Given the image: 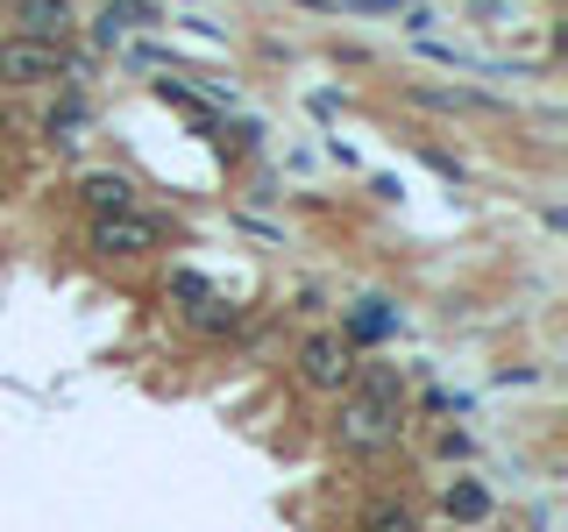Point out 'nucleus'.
Masks as SVG:
<instances>
[{
  "label": "nucleus",
  "instance_id": "f257e3e1",
  "mask_svg": "<svg viewBox=\"0 0 568 532\" xmlns=\"http://www.w3.org/2000/svg\"><path fill=\"white\" fill-rule=\"evenodd\" d=\"M398 390L405 383H398L390 362H377L363 383L348 390V398H342V440H348V448H384V440L398 433Z\"/></svg>",
  "mask_w": 568,
  "mask_h": 532
},
{
  "label": "nucleus",
  "instance_id": "f03ea898",
  "mask_svg": "<svg viewBox=\"0 0 568 532\" xmlns=\"http://www.w3.org/2000/svg\"><path fill=\"white\" fill-rule=\"evenodd\" d=\"M64 71V50L43 43V35H8L0 43V85H43Z\"/></svg>",
  "mask_w": 568,
  "mask_h": 532
},
{
  "label": "nucleus",
  "instance_id": "7ed1b4c3",
  "mask_svg": "<svg viewBox=\"0 0 568 532\" xmlns=\"http://www.w3.org/2000/svg\"><path fill=\"white\" fill-rule=\"evenodd\" d=\"M298 377H306L313 390H348L355 383V355L342 334H313L306 355H298Z\"/></svg>",
  "mask_w": 568,
  "mask_h": 532
},
{
  "label": "nucleus",
  "instance_id": "20e7f679",
  "mask_svg": "<svg viewBox=\"0 0 568 532\" xmlns=\"http://www.w3.org/2000/svg\"><path fill=\"white\" fill-rule=\"evenodd\" d=\"M93 248H106V256H142V248H156V221L100 213V221H93Z\"/></svg>",
  "mask_w": 568,
  "mask_h": 532
},
{
  "label": "nucleus",
  "instance_id": "39448f33",
  "mask_svg": "<svg viewBox=\"0 0 568 532\" xmlns=\"http://www.w3.org/2000/svg\"><path fill=\"white\" fill-rule=\"evenodd\" d=\"M79 192H85V206H93V213H129V200H135V185L121 171H93Z\"/></svg>",
  "mask_w": 568,
  "mask_h": 532
},
{
  "label": "nucleus",
  "instance_id": "423d86ee",
  "mask_svg": "<svg viewBox=\"0 0 568 532\" xmlns=\"http://www.w3.org/2000/svg\"><path fill=\"white\" fill-rule=\"evenodd\" d=\"M22 22H29V35H64V22H71V8L64 0H22Z\"/></svg>",
  "mask_w": 568,
  "mask_h": 532
},
{
  "label": "nucleus",
  "instance_id": "0eeeda50",
  "mask_svg": "<svg viewBox=\"0 0 568 532\" xmlns=\"http://www.w3.org/2000/svg\"><path fill=\"white\" fill-rule=\"evenodd\" d=\"M484 511H490V497L476 490V483H455V490H448V519H462V525H476V519H484Z\"/></svg>",
  "mask_w": 568,
  "mask_h": 532
},
{
  "label": "nucleus",
  "instance_id": "6e6552de",
  "mask_svg": "<svg viewBox=\"0 0 568 532\" xmlns=\"http://www.w3.org/2000/svg\"><path fill=\"white\" fill-rule=\"evenodd\" d=\"M384 327H390V313H384V306H363V313H355V334H369V341H377Z\"/></svg>",
  "mask_w": 568,
  "mask_h": 532
},
{
  "label": "nucleus",
  "instance_id": "1a4fd4ad",
  "mask_svg": "<svg viewBox=\"0 0 568 532\" xmlns=\"http://www.w3.org/2000/svg\"><path fill=\"white\" fill-rule=\"evenodd\" d=\"M369 532H413V519H405V511H377V519H369Z\"/></svg>",
  "mask_w": 568,
  "mask_h": 532
}]
</instances>
